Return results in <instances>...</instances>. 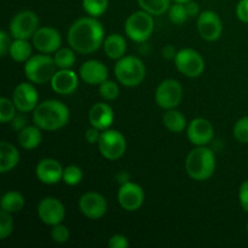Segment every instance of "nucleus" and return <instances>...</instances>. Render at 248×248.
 I'll return each instance as SVG.
<instances>
[{
	"instance_id": "1",
	"label": "nucleus",
	"mask_w": 248,
	"mask_h": 248,
	"mask_svg": "<svg viewBox=\"0 0 248 248\" xmlns=\"http://www.w3.org/2000/svg\"><path fill=\"white\" fill-rule=\"evenodd\" d=\"M68 44L77 52L87 55L98 50L104 43V29L97 17L77 19L68 31Z\"/></svg>"
},
{
	"instance_id": "2",
	"label": "nucleus",
	"mask_w": 248,
	"mask_h": 248,
	"mask_svg": "<svg viewBox=\"0 0 248 248\" xmlns=\"http://www.w3.org/2000/svg\"><path fill=\"white\" fill-rule=\"evenodd\" d=\"M69 108L57 99L44 101L33 110V123L44 131H57L68 125Z\"/></svg>"
},
{
	"instance_id": "3",
	"label": "nucleus",
	"mask_w": 248,
	"mask_h": 248,
	"mask_svg": "<svg viewBox=\"0 0 248 248\" xmlns=\"http://www.w3.org/2000/svg\"><path fill=\"white\" fill-rule=\"evenodd\" d=\"M186 171L194 181H207L216 171L215 153L206 145L196 147L188 154L186 160Z\"/></svg>"
},
{
	"instance_id": "4",
	"label": "nucleus",
	"mask_w": 248,
	"mask_h": 248,
	"mask_svg": "<svg viewBox=\"0 0 248 248\" xmlns=\"http://www.w3.org/2000/svg\"><path fill=\"white\" fill-rule=\"evenodd\" d=\"M145 72L144 63L136 56H124L118 60L114 68L118 81L126 87H136L142 84Z\"/></svg>"
},
{
	"instance_id": "5",
	"label": "nucleus",
	"mask_w": 248,
	"mask_h": 248,
	"mask_svg": "<svg viewBox=\"0 0 248 248\" xmlns=\"http://www.w3.org/2000/svg\"><path fill=\"white\" fill-rule=\"evenodd\" d=\"M57 72L55 60L47 53L34 55L24 64L26 78L33 84H47L51 82Z\"/></svg>"
},
{
	"instance_id": "6",
	"label": "nucleus",
	"mask_w": 248,
	"mask_h": 248,
	"mask_svg": "<svg viewBox=\"0 0 248 248\" xmlns=\"http://www.w3.org/2000/svg\"><path fill=\"white\" fill-rule=\"evenodd\" d=\"M154 31L153 15L147 11H136L128 16L125 22V33L131 40L136 43H144Z\"/></svg>"
},
{
	"instance_id": "7",
	"label": "nucleus",
	"mask_w": 248,
	"mask_h": 248,
	"mask_svg": "<svg viewBox=\"0 0 248 248\" xmlns=\"http://www.w3.org/2000/svg\"><path fill=\"white\" fill-rule=\"evenodd\" d=\"M101 154L106 157L107 160L115 161L124 156L127 148L126 138L121 132L116 130H106L102 132L99 142L97 143Z\"/></svg>"
},
{
	"instance_id": "8",
	"label": "nucleus",
	"mask_w": 248,
	"mask_h": 248,
	"mask_svg": "<svg viewBox=\"0 0 248 248\" xmlns=\"http://www.w3.org/2000/svg\"><path fill=\"white\" fill-rule=\"evenodd\" d=\"M183 98V87L177 80L167 79L159 84L155 91V102L160 108L176 109Z\"/></svg>"
},
{
	"instance_id": "9",
	"label": "nucleus",
	"mask_w": 248,
	"mask_h": 248,
	"mask_svg": "<svg viewBox=\"0 0 248 248\" xmlns=\"http://www.w3.org/2000/svg\"><path fill=\"white\" fill-rule=\"evenodd\" d=\"M177 69L188 78H198L205 70V60L193 48H182L174 57Z\"/></svg>"
},
{
	"instance_id": "10",
	"label": "nucleus",
	"mask_w": 248,
	"mask_h": 248,
	"mask_svg": "<svg viewBox=\"0 0 248 248\" xmlns=\"http://www.w3.org/2000/svg\"><path fill=\"white\" fill-rule=\"evenodd\" d=\"M39 29V18L35 12L31 10L21 11L12 18L10 23V33L15 39L33 38L35 31Z\"/></svg>"
},
{
	"instance_id": "11",
	"label": "nucleus",
	"mask_w": 248,
	"mask_h": 248,
	"mask_svg": "<svg viewBox=\"0 0 248 248\" xmlns=\"http://www.w3.org/2000/svg\"><path fill=\"white\" fill-rule=\"evenodd\" d=\"M33 45L41 53H55L61 48V33L53 27H40L31 38Z\"/></svg>"
},
{
	"instance_id": "12",
	"label": "nucleus",
	"mask_w": 248,
	"mask_h": 248,
	"mask_svg": "<svg viewBox=\"0 0 248 248\" xmlns=\"http://www.w3.org/2000/svg\"><path fill=\"white\" fill-rule=\"evenodd\" d=\"M199 34L206 41H216L220 38L223 31V23L220 17L215 11L206 10L198 16Z\"/></svg>"
},
{
	"instance_id": "13",
	"label": "nucleus",
	"mask_w": 248,
	"mask_h": 248,
	"mask_svg": "<svg viewBox=\"0 0 248 248\" xmlns=\"http://www.w3.org/2000/svg\"><path fill=\"white\" fill-rule=\"evenodd\" d=\"M118 200L124 210L127 212H135L140 210L144 202V191L138 184L128 181L121 184L118 191Z\"/></svg>"
},
{
	"instance_id": "14",
	"label": "nucleus",
	"mask_w": 248,
	"mask_h": 248,
	"mask_svg": "<svg viewBox=\"0 0 248 248\" xmlns=\"http://www.w3.org/2000/svg\"><path fill=\"white\" fill-rule=\"evenodd\" d=\"M39 219L46 225L60 224L65 218V208L56 198H45L38 205Z\"/></svg>"
},
{
	"instance_id": "15",
	"label": "nucleus",
	"mask_w": 248,
	"mask_h": 248,
	"mask_svg": "<svg viewBox=\"0 0 248 248\" xmlns=\"http://www.w3.org/2000/svg\"><path fill=\"white\" fill-rule=\"evenodd\" d=\"M12 101H14L17 110H19L21 113L33 111L38 106V91L29 82H21L15 87L14 93H12Z\"/></svg>"
},
{
	"instance_id": "16",
	"label": "nucleus",
	"mask_w": 248,
	"mask_h": 248,
	"mask_svg": "<svg viewBox=\"0 0 248 248\" xmlns=\"http://www.w3.org/2000/svg\"><path fill=\"white\" fill-rule=\"evenodd\" d=\"M79 208L85 217L90 219H99L107 213L108 205L103 195L96 191H89L80 198Z\"/></svg>"
},
{
	"instance_id": "17",
	"label": "nucleus",
	"mask_w": 248,
	"mask_h": 248,
	"mask_svg": "<svg viewBox=\"0 0 248 248\" xmlns=\"http://www.w3.org/2000/svg\"><path fill=\"white\" fill-rule=\"evenodd\" d=\"M186 135L190 143L196 147L207 145L215 137V128L208 120L203 118H196L190 121L186 127Z\"/></svg>"
},
{
	"instance_id": "18",
	"label": "nucleus",
	"mask_w": 248,
	"mask_h": 248,
	"mask_svg": "<svg viewBox=\"0 0 248 248\" xmlns=\"http://www.w3.org/2000/svg\"><path fill=\"white\" fill-rule=\"evenodd\" d=\"M63 171H64V169L57 160L46 157V159L40 160L39 164L36 165L35 174L36 178L41 183L53 186V184H57L58 182L62 181Z\"/></svg>"
},
{
	"instance_id": "19",
	"label": "nucleus",
	"mask_w": 248,
	"mask_h": 248,
	"mask_svg": "<svg viewBox=\"0 0 248 248\" xmlns=\"http://www.w3.org/2000/svg\"><path fill=\"white\" fill-rule=\"evenodd\" d=\"M79 74L81 79L89 85H101L108 80V68L99 61L90 60L82 63Z\"/></svg>"
},
{
	"instance_id": "20",
	"label": "nucleus",
	"mask_w": 248,
	"mask_h": 248,
	"mask_svg": "<svg viewBox=\"0 0 248 248\" xmlns=\"http://www.w3.org/2000/svg\"><path fill=\"white\" fill-rule=\"evenodd\" d=\"M78 75L72 69H60L51 80V87L58 94H72L78 89Z\"/></svg>"
},
{
	"instance_id": "21",
	"label": "nucleus",
	"mask_w": 248,
	"mask_h": 248,
	"mask_svg": "<svg viewBox=\"0 0 248 248\" xmlns=\"http://www.w3.org/2000/svg\"><path fill=\"white\" fill-rule=\"evenodd\" d=\"M91 126L101 131L108 130L114 121V111L107 103H96L89 111Z\"/></svg>"
},
{
	"instance_id": "22",
	"label": "nucleus",
	"mask_w": 248,
	"mask_h": 248,
	"mask_svg": "<svg viewBox=\"0 0 248 248\" xmlns=\"http://www.w3.org/2000/svg\"><path fill=\"white\" fill-rule=\"evenodd\" d=\"M19 162V153L11 143L2 140L0 143V172L7 173L12 171Z\"/></svg>"
},
{
	"instance_id": "23",
	"label": "nucleus",
	"mask_w": 248,
	"mask_h": 248,
	"mask_svg": "<svg viewBox=\"0 0 248 248\" xmlns=\"http://www.w3.org/2000/svg\"><path fill=\"white\" fill-rule=\"evenodd\" d=\"M103 48L104 52L107 53V56L110 60H120L125 56L127 45H126V40L123 35H120V34H110L104 40Z\"/></svg>"
},
{
	"instance_id": "24",
	"label": "nucleus",
	"mask_w": 248,
	"mask_h": 248,
	"mask_svg": "<svg viewBox=\"0 0 248 248\" xmlns=\"http://www.w3.org/2000/svg\"><path fill=\"white\" fill-rule=\"evenodd\" d=\"M40 130L41 128L36 125L26 126L24 128H22L18 132V137H17L19 145L26 150H33L38 148L41 143V140H43Z\"/></svg>"
},
{
	"instance_id": "25",
	"label": "nucleus",
	"mask_w": 248,
	"mask_h": 248,
	"mask_svg": "<svg viewBox=\"0 0 248 248\" xmlns=\"http://www.w3.org/2000/svg\"><path fill=\"white\" fill-rule=\"evenodd\" d=\"M162 123L165 127L173 133L183 132L184 128L186 127V119L181 111L176 109H169L162 116Z\"/></svg>"
},
{
	"instance_id": "26",
	"label": "nucleus",
	"mask_w": 248,
	"mask_h": 248,
	"mask_svg": "<svg viewBox=\"0 0 248 248\" xmlns=\"http://www.w3.org/2000/svg\"><path fill=\"white\" fill-rule=\"evenodd\" d=\"M9 55L15 62L26 63L31 57V46L26 39H15L10 46Z\"/></svg>"
},
{
	"instance_id": "27",
	"label": "nucleus",
	"mask_w": 248,
	"mask_h": 248,
	"mask_svg": "<svg viewBox=\"0 0 248 248\" xmlns=\"http://www.w3.org/2000/svg\"><path fill=\"white\" fill-rule=\"evenodd\" d=\"M0 206L2 211L9 213L19 212L24 206V198L18 191H7L1 198Z\"/></svg>"
},
{
	"instance_id": "28",
	"label": "nucleus",
	"mask_w": 248,
	"mask_h": 248,
	"mask_svg": "<svg viewBox=\"0 0 248 248\" xmlns=\"http://www.w3.org/2000/svg\"><path fill=\"white\" fill-rule=\"evenodd\" d=\"M140 9L153 16H161L171 7V0H137Z\"/></svg>"
},
{
	"instance_id": "29",
	"label": "nucleus",
	"mask_w": 248,
	"mask_h": 248,
	"mask_svg": "<svg viewBox=\"0 0 248 248\" xmlns=\"http://www.w3.org/2000/svg\"><path fill=\"white\" fill-rule=\"evenodd\" d=\"M53 60L58 69H72L73 65L75 64L77 57L72 47H61L55 52Z\"/></svg>"
},
{
	"instance_id": "30",
	"label": "nucleus",
	"mask_w": 248,
	"mask_h": 248,
	"mask_svg": "<svg viewBox=\"0 0 248 248\" xmlns=\"http://www.w3.org/2000/svg\"><path fill=\"white\" fill-rule=\"evenodd\" d=\"M108 0H82V7L92 17H99L108 9Z\"/></svg>"
},
{
	"instance_id": "31",
	"label": "nucleus",
	"mask_w": 248,
	"mask_h": 248,
	"mask_svg": "<svg viewBox=\"0 0 248 248\" xmlns=\"http://www.w3.org/2000/svg\"><path fill=\"white\" fill-rule=\"evenodd\" d=\"M16 110L17 108L14 101L6 98V97L0 98V121L1 124L11 123L12 119L16 116Z\"/></svg>"
},
{
	"instance_id": "32",
	"label": "nucleus",
	"mask_w": 248,
	"mask_h": 248,
	"mask_svg": "<svg viewBox=\"0 0 248 248\" xmlns=\"http://www.w3.org/2000/svg\"><path fill=\"white\" fill-rule=\"evenodd\" d=\"M169 17L172 23L183 24L189 18V15L186 9V4L176 2V4L172 5L169 9Z\"/></svg>"
},
{
	"instance_id": "33",
	"label": "nucleus",
	"mask_w": 248,
	"mask_h": 248,
	"mask_svg": "<svg viewBox=\"0 0 248 248\" xmlns=\"http://www.w3.org/2000/svg\"><path fill=\"white\" fill-rule=\"evenodd\" d=\"M82 177H84V174H82L81 169L72 165V166H68L64 169L62 181L64 182L67 186H78V184L82 181Z\"/></svg>"
},
{
	"instance_id": "34",
	"label": "nucleus",
	"mask_w": 248,
	"mask_h": 248,
	"mask_svg": "<svg viewBox=\"0 0 248 248\" xmlns=\"http://www.w3.org/2000/svg\"><path fill=\"white\" fill-rule=\"evenodd\" d=\"M12 213L2 211L0 212V239L5 240L14 232V219L11 217Z\"/></svg>"
},
{
	"instance_id": "35",
	"label": "nucleus",
	"mask_w": 248,
	"mask_h": 248,
	"mask_svg": "<svg viewBox=\"0 0 248 248\" xmlns=\"http://www.w3.org/2000/svg\"><path fill=\"white\" fill-rule=\"evenodd\" d=\"M232 133L237 142L248 144V116H244L235 123Z\"/></svg>"
},
{
	"instance_id": "36",
	"label": "nucleus",
	"mask_w": 248,
	"mask_h": 248,
	"mask_svg": "<svg viewBox=\"0 0 248 248\" xmlns=\"http://www.w3.org/2000/svg\"><path fill=\"white\" fill-rule=\"evenodd\" d=\"M99 93L106 101H113L119 96V86L116 82L106 80L99 85Z\"/></svg>"
},
{
	"instance_id": "37",
	"label": "nucleus",
	"mask_w": 248,
	"mask_h": 248,
	"mask_svg": "<svg viewBox=\"0 0 248 248\" xmlns=\"http://www.w3.org/2000/svg\"><path fill=\"white\" fill-rule=\"evenodd\" d=\"M51 237L56 244H65L70 237L69 229L62 223L53 225L52 229H51Z\"/></svg>"
},
{
	"instance_id": "38",
	"label": "nucleus",
	"mask_w": 248,
	"mask_h": 248,
	"mask_svg": "<svg viewBox=\"0 0 248 248\" xmlns=\"http://www.w3.org/2000/svg\"><path fill=\"white\" fill-rule=\"evenodd\" d=\"M109 248H128L130 242L128 239L123 234H115L109 239L108 241Z\"/></svg>"
},
{
	"instance_id": "39",
	"label": "nucleus",
	"mask_w": 248,
	"mask_h": 248,
	"mask_svg": "<svg viewBox=\"0 0 248 248\" xmlns=\"http://www.w3.org/2000/svg\"><path fill=\"white\" fill-rule=\"evenodd\" d=\"M239 200L242 210L248 213V179L241 184L239 190Z\"/></svg>"
},
{
	"instance_id": "40",
	"label": "nucleus",
	"mask_w": 248,
	"mask_h": 248,
	"mask_svg": "<svg viewBox=\"0 0 248 248\" xmlns=\"http://www.w3.org/2000/svg\"><path fill=\"white\" fill-rule=\"evenodd\" d=\"M236 16L244 23H248V0H240L236 6Z\"/></svg>"
},
{
	"instance_id": "41",
	"label": "nucleus",
	"mask_w": 248,
	"mask_h": 248,
	"mask_svg": "<svg viewBox=\"0 0 248 248\" xmlns=\"http://www.w3.org/2000/svg\"><path fill=\"white\" fill-rule=\"evenodd\" d=\"M11 43L12 41L10 40L9 34H7L5 31H0V55H1L2 57H5V56L9 53Z\"/></svg>"
},
{
	"instance_id": "42",
	"label": "nucleus",
	"mask_w": 248,
	"mask_h": 248,
	"mask_svg": "<svg viewBox=\"0 0 248 248\" xmlns=\"http://www.w3.org/2000/svg\"><path fill=\"white\" fill-rule=\"evenodd\" d=\"M101 135H102L101 130H98V128L91 126V128H89V130L85 132V140H86L90 144H94V143L99 142Z\"/></svg>"
},
{
	"instance_id": "43",
	"label": "nucleus",
	"mask_w": 248,
	"mask_h": 248,
	"mask_svg": "<svg viewBox=\"0 0 248 248\" xmlns=\"http://www.w3.org/2000/svg\"><path fill=\"white\" fill-rule=\"evenodd\" d=\"M186 9L189 15V18H190V17H196L200 15V6H199L198 2L191 1V0L190 1L186 2Z\"/></svg>"
},
{
	"instance_id": "44",
	"label": "nucleus",
	"mask_w": 248,
	"mask_h": 248,
	"mask_svg": "<svg viewBox=\"0 0 248 248\" xmlns=\"http://www.w3.org/2000/svg\"><path fill=\"white\" fill-rule=\"evenodd\" d=\"M12 127L17 131H21L22 128L26 127V119L23 116H15L11 120Z\"/></svg>"
},
{
	"instance_id": "45",
	"label": "nucleus",
	"mask_w": 248,
	"mask_h": 248,
	"mask_svg": "<svg viewBox=\"0 0 248 248\" xmlns=\"http://www.w3.org/2000/svg\"><path fill=\"white\" fill-rule=\"evenodd\" d=\"M162 55H164L165 58H167V60H170V58H174L176 57L177 52L174 51V48L172 47L171 45H167L165 46V48L162 50Z\"/></svg>"
},
{
	"instance_id": "46",
	"label": "nucleus",
	"mask_w": 248,
	"mask_h": 248,
	"mask_svg": "<svg viewBox=\"0 0 248 248\" xmlns=\"http://www.w3.org/2000/svg\"><path fill=\"white\" fill-rule=\"evenodd\" d=\"M116 178H118V181L120 182L121 184H124V183H126V182L130 181V176H128L126 172H121V173H119L118 176H116Z\"/></svg>"
},
{
	"instance_id": "47",
	"label": "nucleus",
	"mask_w": 248,
	"mask_h": 248,
	"mask_svg": "<svg viewBox=\"0 0 248 248\" xmlns=\"http://www.w3.org/2000/svg\"><path fill=\"white\" fill-rule=\"evenodd\" d=\"M174 2H182V4H186V2L190 1V0H173Z\"/></svg>"
},
{
	"instance_id": "48",
	"label": "nucleus",
	"mask_w": 248,
	"mask_h": 248,
	"mask_svg": "<svg viewBox=\"0 0 248 248\" xmlns=\"http://www.w3.org/2000/svg\"><path fill=\"white\" fill-rule=\"evenodd\" d=\"M246 230H247V232H248V220H247V224H246Z\"/></svg>"
}]
</instances>
